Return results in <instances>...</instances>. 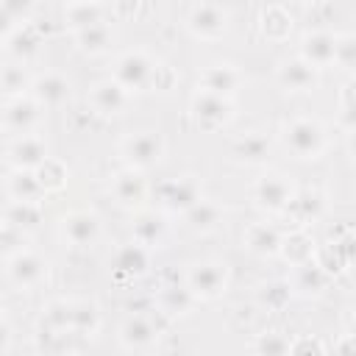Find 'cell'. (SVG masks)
<instances>
[{
  "label": "cell",
  "instance_id": "1",
  "mask_svg": "<svg viewBox=\"0 0 356 356\" xmlns=\"http://www.w3.org/2000/svg\"><path fill=\"white\" fill-rule=\"evenodd\" d=\"M286 145L292 147L295 156L300 159H314L323 147V131L317 122L312 120H295L289 128H286Z\"/></svg>",
  "mask_w": 356,
  "mask_h": 356
},
{
  "label": "cell",
  "instance_id": "2",
  "mask_svg": "<svg viewBox=\"0 0 356 356\" xmlns=\"http://www.w3.org/2000/svg\"><path fill=\"white\" fill-rule=\"evenodd\" d=\"M222 284H225V270L220 264H197L189 273V292L195 295L211 298L222 289Z\"/></svg>",
  "mask_w": 356,
  "mask_h": 356
},
{
  "label": "cell",
  "instance_id": "3",
  "mask_svg": "<svg viewBox=\"0 0 356 356\" xmlns=\"http://www.w3.org/2000/svg\"><path fill=\"white\" fill-rule=\"evenodd\" d=\"M161 200H164V206L172 209V211H178V209L189 211L195 203H200V197H197V184H195L192 178L170 181V184L161 189Z\"/></svg>",
  "mask_w": 356,
  "mask_h": 356
},
{
  "label": "cell",
  "instance_id": "4",
  "mask_svg": "<svg viewBox=\"0 0 356 356\" xmlns=\"http://www.w3.org/2000/svg\"><path fill=\"white\" fill-rule=\"evenodd\" d=\"M153 67L142 53H128L117 64V83L120 86H145Z\"/></svg>",
  "mask_w": 356,
  "mask_h": 356
},
{
  "label": "cell",
  "instance_id": "5",
  "mask_svg": "<svg viewBox=\"0 0 356 356\" xmlns=\"http://www.w3.org/2000/svg\"><path fill=\"white\" fill-rule=\"evenodd\" d=\"M125 156L131 159V164H139V167L153 164L161 156V139L156 134H134L125 142Z\"/></svg>",
  "mask_w": 356,
  "mask_h": 356
},
{
  "label": "cell",
  "instance_id": "6",
  "mask_svg": "<svg viewBox=\"0 0 356 356\" xmlns=\"http://www.w3.org/2000/svg\"><path fill=\"white\" fill-rule=\"evenodd\" d=\"M256 197L267 209H284V206L292 203V189H289V184L281 175H267V178L259 181Z\"/></svg>",
  "mask_w": 356,
  "mask_h": 356
},
{
  "label": "cell",
  "instance_id": "7",
  "mask_svg": "<svg viewBox=\"0 0 356 356\" xmlns=\"http://www.w3.org/2000/svg\"><path fill=\"white\" fill-rule=\"evenodd\" d=\"M303 56H306V61L312 67H323V64L334 61L337 58V42H334V36H328L323 31L306 36L303 39Z\"/></svg>",
  "mask_w": 356,
  "mask_h": 356
},
{
  "label": "cell",
  "instance_id": "8",
  "mask_svg": "<svg viewBox=\"0 0 356 356\" xmlns=\"http://www.w3.org/2000/svg\"><path fill=\"white\" fill-rule=\"evenodd\" d=\"M42 273H44V264H42V259H36L33 253H17L11 261H8V275L17 281V284H22V286H31V284H36L39 278H42Z\"/></svg>",
  "mask_w": 356,
  "mask_h": 356
},
{
  "label": "cell",
  "instance_id": "9",
  "mask_svg": "<svg viewBox=\"0 0 356 356\" xmlns=\"http://www.w3.org/2000/svg\"><path fill=\"white\" fill-rule=\"evenodd\" d=\"M189 25L203 36H217L225 28V14L217 6H195L192 17H189Z\"/></svg>",
  "mask_w": 356,
  "mask_h": 356
},
{
  "label": "cell",
  "instance_id": "10",
  "mask_svg": "<svg viewBox=\"0 0 356 356\" xmlns=\"http://www.w3.org/2000/svg\"><path fill=\"white\" fill-rule=\"evenodd\" d=\"M278 78L289 89H309L314 83V67L309 61H300V58L284 61L281 70H278Z\"/></svg>",
  "mask_w": 356,
  "mask_h": 356
},
{
  "label": "cell",
  "instance_id": "11",
  "mask_svg": "<svg viewBox=\"0 0 356 356\" xmlns=\"http://www.w3.org/2000/svg\"><path fill=\"white\" fill-rule=\"evenodd\" d=\"M11 161L22 170V167H42L47 161L44 156V145L33 136H22L14 147H11Z\"/></svg>",
  "mask_w": 356,
  "mask_h": 356
},
{
  "label": "cell",
  "instance_id": "12",
  "mask_svg": "<svg viewBox=\"0 0 356 356\" xmlns=\"http://www.w3.org/2000/svg\"><path fill=\"white\" fill-rule=\"evenodd\" d=\"M64 236L72 245H89L97 236V220L92 214H72L64 220Z\"/></svg>",
  "mask_w": 356,
  "mask_h": 356
},
{
  "label": "cell",
  "instance_id": "13",
  "mask_svg": "<svg viewBox=\"0 0 356 356\" xmlns=\"http://www.w3.org/2000/svg\"><path fill=\"white\" fill-rule=\"evenodd\" d=\"M195 114L197 120H225L228 117V103L222 95H211V92H200L195 97Z\"/></svg>",
  "mask_w": 356,
  "mask_h": 356
},
{
  "label": "cell",
  "instance_id": "14",
  "mask_svg": "<svg viewBox=\"0 0 356 356\" xmlns=\"http://www.w3.org/2000/svg\"><path fill=\"white\" fill-rule=\"evenodd\" d=\"M92 97H95V108H97V111H103V114H114V111L125 103L122 86H120V83H111V81L97 83Z\"/></svg>",
  "mask_w": 356,
  "mask_h": 356
},
{
  "label": "cell",
  "instance_id": "15",
  "mask_svg": "<svg viewBox=\"0 0 356 356\" xmlns=\"http://www.w3.org/2000/svg\"><path fill=\"white\" fill-rule=\"evenodd\" d=\"M8 189H11V197L17 203H36V197L42 195L44 186L39 184L36 175H22V170H19V175H14L8 181Z\"/></svg>",
  "mask_w": 356,
  "mask_h": 356
},
{
  "label": "cell",
  "instance_id": "16",
  "mask_svg": "<svg viewBox=\"0 0 356 356\" xmlns=\"http://www.w3.org/2000/svg\"><path fill=\"white\" fill-rule=\"evenodd\" d=\"M236 86V72L231 67H211L206 70L203 75V92H211V95H225Z\"/></svg>",
  "mask_w": 356,
  "mask_h": 356
},
{
  "label": "cell",
  "instance_id": "17",
  "mask_svg": "<svg viewBox=\"0 0 356 356\" xmlns=\"http://www.w3.org/2000/svg\"><path fill=\"white\" fill-rule=\"evenodd\" d=\"M33 120H36V106H33L31 100L17 97L14 103H8V106H6V125H8V128L25 131Z\"/></svg>",
  "mask_w": 356,
  "mask_h": 356
},
{
  "label": "cell",
  "instance_id": "18",
  "mask_svg": "<svg viewBox=\"0 0 356 356\" xmlns=\"http://www.w3.org/2000/svg\"><path fill=\"white\" fill-rule=\"evenodd\" d=\"M114 195L122 203H136L145 195V184H142V178L136 172H120L117 181H114Z\"/></svg>",
  "mask_w": 356,
  "mask_h": 356
},
{
  "label": "cell",
  "instance_id": "19",
  "mask_svg": "<svg viewBox=\"0 0 356 356\" xmlns=\"http://www.w3.org/2000/svg\"><path fill=\"white\" fill-rule=\"evenodd\" d=\"M36 95L39 100L50 103V106H58L64 97H67V81L61 75H44L36 81Z\"/></svg>",
  "mask_w": 356,
  "mask_h": 356
},
{
  "label": "cell",
  "instance_id": "20",
  "mask_svg": "<svg viewBox=\"0 0 356 356\" xmlns=\"http://www.w3.org/2000/svg\"><path fill=\"white\" fill-rule=\"evenodd\" d=\"M145 264H147V253L142 250V245H125L114 259V267L120 273H142Z\"/></svg>",
  "mask_w": 356,
  "mask_h": 356
},
{
  "label": "cell",
  "instance_id": "21",
  "mask_svg": "<svg viewBox=\"0 0 356 356\" xmlns=\"http://www.w3.org/2000/svg\"><path fill=\"white\" fill-rule=\"evenodd\" d=\"M153 325L145 320V317H131L125 325H122V339L128 345H147L153 342Z\"/></svg>",
  "mask_w": 356,
  "mask_h": 356
},
{
  "label": "cell",
  "instance_id": "22",
  "mask_svg": "<svg viewBox=\"0 0 356 356\" xmlns=\"http://www.w3.org/2000/svg\"><path fill=\"white\" fill-rule=\"evenodd\" d=\"M267 153H270V142L264 136H259V134H250L236 145V156L248 159V161H261Z\"/></svg>",
  "mask_w": 356,
  "mask_h": 356
},
{
  "label": "cell",
  "instance_id": "23",
  "mask_svg": "<svg viewBox=\"0 0 356 356\" xmlns=\"http://www.w3.org/2000/svg\"><path fill=\"white\" fill-rule=\"evenodd\" d=\"M39 220V209L36 203H11L8 206V214H6V222L11 228H22V225H33Z\"/></svg>",
  "mask_w": 356,
  "mask_h": 356
},
{
  "label": "cell",
  "instance_id": "24",
  "mask_svg": "<svg viewBox=\"0 0 356 356\" xmlns=\"http://www.w3.org/2000/svg\"><path fill=\"white\" fill-rule=\"evenodd\" d=\"M278 234L273 231V228H267V225H253L250 231H248V245L253 248V250H259V253H270V250H275L278 248Z\"/></svg>",
  "mask_w": 356,
  "mask_h": 356
},
{
  "label": "cell",
  "instance_id": "25",
  "mask_svg": "<svg viewBox=\"0 0 356 356\" xmlns=\"http://www.w3.org/2000/svg\"><path fill=\"white\" fill-rule=\"evenodd\" d=\"M67 19H70L72 25H78V31H81V28H89V25L100 22V6H86V3H81V6H67Z\"/></svg>",
  "mask_w": 356,
  "mask_h": 356
},
{
  "label": "cell",
  "instance_id": "26",
  "mask_svg": "<svg viewBox=\"0 0 356 356\" xmlns=\"http://www.w3.org/2000/svg\"><path fill=\"white\" fill-rule=\"evenodd\" d=\"M78 39H81V44H83L86 50H100V47L108 44V28H106L103 22H95V25H89V28H81V31H78Z\"/></svg>",
  "mask_w": 356,
  "mask_h": 356
},
{
  "label": "cell",
  "instance_id": "27",
  "mask_svg": "<svg viewBox=\"0 0 356 356\" xmlns=\"http://www.w3.org/2000/svg\"><path fill=\"white\" fill-rule=\"evenodd\" d=\"M186 217H189V222H192L195 228H209V225L217 222L220 209L211 206V203H206V200H200V203H195V206L186 211Z\"/></svg>",
  "mask_w": 356,
  "mask_h": 356
},
{
  "label": "cell",
  "instance_id": "28",
  "mask_svg": "<svg viewBox=\"0 0 356 356\" xmlns=\"http://www.w3.org/2000/svg\"><path fill=\"white\" fill-rule=\"evenodd\" d=\"M289 353V342L278 334H267L261 339V356H286Z\"/></svg>",
  "mask_w": 356,
  "mask_h": 356
},
{
  "label": "cell",
  "instance_id": "29",
  "mask_svg": "<svg viewBox=\"0 0 356 356\" xmlns=\"http://www.w3.org/2000/svg\"><path fill=\"white\" fill-rule=\"evenodd\" d=\"M159 236V222L153 220V217H142L139 222H136V239H139V245H147V242H153Z\"/></svg>",
  "mask_w": 356,
  "mask_h": 356
},
{
  "label": "cell",
  "instance_id": "30",
  "mask_svg": "<svg viewBox=\"0 0 356 356\" xmlns=\"http://www.w3.org/2000/svg\"><path fill=\"white\" fill-rule=\"evenodd\" d=\"M3 86H6V92H19L22 89V72H17V67H8L3 75Z\"/></svg>",
  "mask_w": 356,
  "mask_h": 356
},
{
  "label": "cell",
  "instance_id": "31",
  "mask_svg": "<svg viewBox=\"0 0 356 356\" xmlns=\"http://www.w3.org/2000/svg\"><path fill=\"white\" fill-rule=\"evenodd\" d=\"M350 150L356 153V131H353V136H350Z\"/></svg>",
  "mask_w": 356,
  "mask_h": 356
},
{
  "label": "cell",
  "instance_id": "32",
  "mask_svg": "<svg viewBox=\"0 0 356 356\" xmlns=\"http://www.w3.org/2000/svg\"><path fill=\"white\" fill-rule=\"evenodd\" d=\"M353 337H356V325H353Z\"/></svg>",
  "mask_w": 356,
  "mask_h": 356
}]
</instances>
